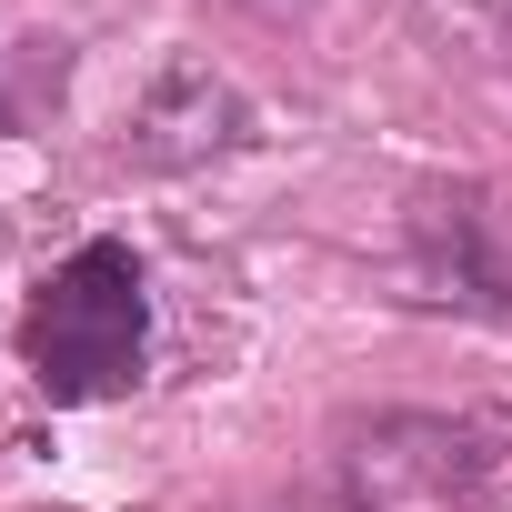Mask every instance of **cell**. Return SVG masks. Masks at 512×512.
<instances>
[{"label":"cell","mask_w":512,"mask_h":512,"mask_svg":"<svg viewBox=\"0 0 512 512\" xmlns=\"http://www.w3.org/2000/svg\"><path fill=\"white\" fill-rule=\"evenodd\" d=\"M141 342H151V302H141V262L121 241H81L71 262L41 282L31 322H21V352H31V382L51 402H111L141 382Z\"/></svg>","instance_id":"obj_1"},{"label":"cell","mask_w":512,"mask_h":512,"mask_svg":"<svg viewBox=\"0 0 512 512\" xmlns=\"http://www.w3.org/2000/svg\"><path fill=\"white\" fill-rule=\"evenodd\" d=\"M502 442L452 412H362L322 452V512H472Z\"/></svg>","instance_id":"obj_2"},{"label":"cell","mask_w":512,"mask_h":512,"mask_svg":"<svg viewBox=\"0 0 512 512\" xmlns=\"http://www.w3.org/2000/svg\"><path fill=\"white\" fill-rule=\"evenodd\" d=\"M402 282H412V302H442V312H512V272H502V251H492L472 191H432V201H412Z\"/></svg>","instance_id":"obj_3"},{"label":"cell","mask_w":512,"mask_h":512,"mask_svg":"<svg viewBox=\"0 0 512 512\" xmlns=\"http://www.w3.org/2000/svg\"><path fill=\"white\" fill-rule=\"evenodd\" d=\"M241 91L221 81V71H201V61H171L141 101H131V161H151V171H191V161H211V151H231L241 141Z\"/></svg>","instance_id":"obj_4"},{"label":"cell","mask_w":512,"mask_h":512,"mask_svg":"<svg viewBox=\"0 0 512 512\" xmlns=\"http://www.w3.org/2000/svg\"><path fill=\"white\" fill-rule=\"evenodd\" d=\"M241 11H262V21H302L312 0H241Z\"/></svg>","instance_id":"obj_5"}]
</instances>
